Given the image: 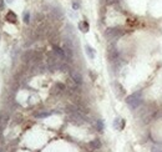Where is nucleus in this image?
Wrapping results in <instances>:
<instances>
[{
  "label": "nucleus",
  "mask_w": 162,
  "mask_h": 152,
  "mask_svg": "<svg viewBox=\"0 0 162 152\" xmlns=\"http://www.w3.org/2000/svg\"><path fill=\"white\" fill-rule=\"evenodd\" d=\"M22 18H24V21L27 24V22H29V19H30V14L27 13V11H25L24 13V16H22Z\"/></svg>",
  "instance_id": "12"
},
{
  "label": "nucleus",
  "mask_w": 162,
  "mask_h": 152,
  "mask_svg": "<svg viewBox=\"0 0 162 152\" xmlns=\"http://www.w3.org/2000/svg\"><path fill=\"white\" fill-rule=\"evenodd\" d=\"M79 29H80L82 33H87V31H89V24H87L86 21H81L80 24H79Z\"/></svg>",
  "instance_id": "7"
},
{
  "label": "nucleus",
  "mask_w": 162,
  "mask_h": 152,
  "mask_svg": "<svg viewBox=\"0 0 162 152\" xmlns=\"http://www.w3.org/2000/svg\"><path fill=\"white\" fill-rule=\"evenodd\" d=\"M64 54H65V57H66L67 61H71L72 57H74V50H72V45L70 41H65L64 44Z\"/></svg>",
  "instance_id": "2"
},
{
  "label": "nucleus",
  "mask_w": 162,
  "mask_h": 152,
  "mask_svg": "<svg viewBox=\"0 0 162 152\" xmlns=\"http://www.w3.org/2000/svg\"><path fill=\"white\" fill-rule=\"evenodd\" d=\"M71 120H72V121H75V122H77V123H81V122H84L85 117L82 116L81 113H79V112L76 111V112H74V113L71 115Z\"/></svg>",
  "instance_id": "5"
},
{
  "label": "nucleus",
  "mask_w": 162,
  "mask_h": 152,
  "mask_svg": "<svg viewBox=\"0 0 162 152\" xmlns=\"http://www.w3.org/2000/svg\"><path fill=\"white\" fill-rule=\"evenodd\" d=\"M120 120H121V118H116V120H115V123H114V125H115V127H116V128H120V126H119ZM123 125H125V122H123V121H121V128L123 127Z\"/></svg>",
  "instance_id": "10"
},
{
  "label": "nucleus",
  "mask_w": 162,
  "mask_h": 152,
  "mask_svg": "<svg viewBox=\"0 0 162 152\" xmlns=\"http://www.w3.org/2000/svg\"><path fill=\"white\" fill-rule=\"evenodd\" d=\"M85 49H86V53H87V55L90 56V59H94V57H95V53H94V50H92L90 46H86Z\"/></svg>",
  "instance_id": "9"
},
{
  "label": "nucleus",
  "mask_w": 162,
  "mask_h": 152,
  "mask_svg": "<svg viewBox=\"0 0 162 152\" xmlns=\"http://www.w3.org/2000/svg\"><path fill=\"white\" fill-rule=\"evenodd\" d=\"M121 31L119 29H109L106 31V36H107L109 39H115V38H119V36H121Z\"/></svg>",
  "instance_id": "4"
},
{
  "label": "nucleus",
  "mask_w": 162,
  "mask_h": 152,
  "mask_svg": "<svg viewBox=\"0 0 162 152\" xmlns=\"http://www.w3.org/2000/svg\"><path fill=\"white\" fill-rule=\"evenodd\" d=\"M126 102H127V105H128L131 109H133V110L137 109L138 106L142 104L141 92L138 91V92H135V94H132L131 96H128V97L126 99Z\"/></svg>",
  "instance_id": "1"
},
{
  "label": "nucleus",
  "mask_w": 162,
  "mask_h": 152,
  "mask_svg": "<svg viewBox=\"0 0 162 152\" xmlns=\"http://www.w3.org/2000/svg\"><path fill=\"white\" fill-rule=\"evenodd\" d=\"M90 147L92 150H97V148H100L101 147V142L99 140H94V141H91L90 142Z\"/></svg>",
  "instance_id": "8"
},
{
  "label": "nucleus",
  "mask_w": 162,
  "mask_h": 152,
  "mask_svg": "<svg viewBox=\"0 0 162 152\" xmlns=\"http://www.w3.org/2000/svg\"><path fill=\"white\" fill-rule=\"evenodd\" d=\"M72 8H74V9H77V8H79V4H77V3H72Z\"/></svg>",
  "instance_id": "15"
},
{
  "label": "nucleus",
  "mask_w": 162,
  "mask_h": 152,
  "mask_svg": "<svg viewBox=\"0 0 162 152\" xmlns=\"http://www.w3.org/2000/svg\"><path fill=\"white\" fill-rule=\"evenodd\" d=\"M5 20H8L9 22H14V24H15L16 20H18V16H16V14L14 11H9L6 14V16H5Z\"/></svg>",
  "instance_id": "6"
},
{
  "label": "nucleus",
  "mask_w": 162,
  "mask_h": 152,
  "mask_svg": "<svg viewBox=\"0 0 162 152\" xmlns=\"http://www.w3.org/2000/svg\"><path fill=\"white\" fill-rule=\"evenodd\" d=\"M97 128H99V131H102V128H104V126H102V122L100 121H97Z\"/></svg>",
  "instance_id": "13"
},
{
  "label": "nucleus",
  "mask_w": 162,
  "mask_h": 152,
  "mask_svg": "<svg viewBox=\"0 0 162 152\" xmlns=\"http://www.w3.org/2000/svg\"><path fill=\"white\" fill-rule=\"evenodd\" d=\"M50 112H43V113H36L35 115V117H38V118H41V117H46V116H49Z\"/></svg>",
  "instance_id": "11"
},
{
  "label": "nucleus",
  "mask_w": 162,
  "mask_h": 152,
  "mask_svg": "<svg viewBox=\"0 0 162 152\" xmlns=\"http://www.w3.org/2000/svg\"><path fill=\"white\" fill-rule=\"evenodd\" d=\"M71 79L74 80V82L77 85H81L82 84V76L80 75V72L76 71V70H71Z\"/></svg>",
  "instance_id": "3"
},
{
  "label": "nucleus",
  "mask_w": 162,
  "mask_h": 152,
  "mask_svg": "<svg viewBox=\"0 0 162 152\" xmlns=\"http://www.w3.org/2000/svg\"><path fill=\"white\" fill-rule=\"evenodd\" d=\"M5 8V4H4V0H0V10H4Z\"/></svg>",
  "instance_id": "14"
}]
</instances>
